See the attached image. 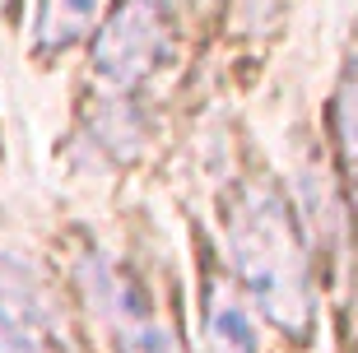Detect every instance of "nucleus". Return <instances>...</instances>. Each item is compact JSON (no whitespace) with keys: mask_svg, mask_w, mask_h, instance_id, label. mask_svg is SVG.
Returning a JSON list of instances; mask_svg holds the SVG:
<instances>
[{"mask_svg":"<svg viewBox=\"0 0 358 353\" xmlns=\"http://www.w3.org/2000/svg\"><path fill=\"white\" fill-rule=\"evenodd\" d=\"M233 270L256 298V307L289 335H307L312 326V284H307L303 237L289 205L270 186H242L228 214Z\"/></svg>","mask_w":358,"mask_h":353,"instance_id":"nucleus-1","label":"nucleus"},{"mask_svg":"<svg viewBox=\"0 0 358 353\" xmlns=\"http://www.w3.org/2000/svg\"><path fill=\"white\" fill-rule=\"evenodd\" d=\"M173 47V5L168 0H117L98 28L93 66L112 84H135Z\"/></svg>","mask_w":358,"mask_h":353,"instance_id":"nucleus-2","label":"nucleus"},{"mask_svg":"<svg viewBox=\"0 0 358 353\" xmlns=\"http://www.w3.org/2000/svg\"><path fill=\"white\" fill-rule=\"evenodd\" d=\"M47 330L42 288L14 261H0V353H28Z\"/></svg>","mask_w":358,"mask_h":353,"instance_id":"nucleus-3","label":"nucleus"},{"mask_svg":"<svg viewBox=\"0 0 358 353\" xmlns=\"http://www.w3.org/2000/svg\"><path fill=\"white\" fill-rule=\"evenodd\" d=\"M200 340H205V353H261V330H256L247 302H242L228 284L205 288Z\"/></svg>","mask_w":358,"mask_h":353,"instance_id":"nucleus-4","label":"nucleus"},{"mask_svg":"<svg viewBox=\"0 0 358 353\" xmlns=\"http://www.w3.org/2000/svg\"><path fill=\"white\" fill-rule=\"evenodd\" d=\"M98 19V0H42L38 10V42L42 47H70Z\"/></svg>","mask_w":358,"mask_h":353,"instance_id":"nucleus-5","label":"nucleus"},{"mask_svg":"<svg viewBox=\"0 0 358 353\" xmlns=\"http://www.w3.org/2000/svg\"><path fill=\"white\" fill-rule=\"evenodd\" d=\"M335 140H340V154H345V168L358 186V66L345 75L340 93H335Z\"/></svg>","mask_w":358,"mask_h":353,"instance_id":"nucleus-6","label":"nucleus"},{"mask_svg":"<svg viewBox=\"0 0 358 353\" xmlns=\"http://www.w3.org/2000/svg\"><path fill=\"white\" fill-rule=\"evenodd\" d=\"M149 353H182V344H177L168 330H159V340H154V349H149Z\"/></svg>","mask_w":358,"mask_h":353,"instance_id":"nucleus-7","label":"nucleus"}]
</instances>
